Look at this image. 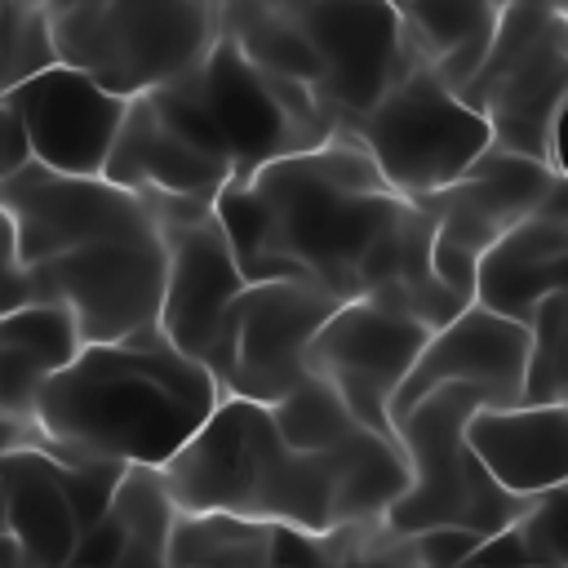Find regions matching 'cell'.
Listing matches in <instances>:
<instances>
[{
	"label": "cell",
	"instance_id": "obj_1",
	"mask_svg": "<svg viewBox=\"0 0 568 568\" xmlns=\"http://www.w3.org/2000/svg\"><path fill=\"white\" fill-rule=\"evenodd\" d=\"M213 213L244 280H306L337 302H395L430 328L466 306L430 271L426 209L399 195L346 129L231 178Z\"/></svg>",
	"mask_w": 568,
	"mask_h": 568
},
{
	"label": "cell",
	"instance_id": "obj_2",
	"mask_svg": "<svg viewBox=\"0 0 568 568\" xmlns=\"http://www.w3.org/2000/svg\"><path fill=\"white\" fill-rule=\"evenodd\" d=\"M213 373L173 351L160 328L84 342L36 395V426L58 457H98L160 470L213 413Z\"/></svg>",
	"mask_w": 568,
	"mask_h": 568
},
{
	"label": "cell",
	"instance_id": "obj_3",
	"mask_svg": "<svg viewBox=\"0 0 568 568\" xmlns=\"http://www.w3.org/2000/svg\"><path fill=\"white\" fill-rule=\"evenodd\" d=\"M160 484L182 515H240L293 528L302 537L337 532L333 501V462L324 453L288 448L266 404L217 395L213 413L195 435L160 466Z\"/></svg>",
	"mask_w": 568,
	"mask_h": 568
},
{
	"label": "cell",
	"instance_id": "obj_4",
	"mask_svg": "<svg viewBox=\"0 0 568 568\" xmlns=\"http://www.w3.org/2000/svg\"><path fill=\"white\" fill-rule=\"evenodd\" d=\"M151 98L173 124L213 151L231 178H248L253 169L337 133V120L311 84L257 71L222 27L204 58L186 75L151 89Z\"/></svg>",
	"mask_w": 568,
	"mask_h": 568
},
{
	"label": "cell",
	"instance_id": "obj_5",
	"mask_svg": "<svg viewBox=\"0 0 568 568\" xmlns=\"http://www.w3.org/2000/svg\"><path fill=\"white\" fill-rule=\"evenodd\" d=\"M457 98L488 120L493 146L564 173L559 120L568 102V9L555 0L501 9L475 75Z\"/></svg>",
	"mask_w": 568,
	"mask_h": 568
},
{
	"label": "cell",
	"instance_id": "obj_6",
	"mask_svg": "<svg viewBox=\"0 0 568 568\" xmlns=\"http://www.w3.org/2000/svg\"><path fill=\"white\" fill-rule=\"evenodd\" d=\"M475 408H484L479 390L439 386L395 417V439L408 457V488L382 515V528L390 537H413L426 528H462L475 537H493L528 506L524 497L497 488L470 453L462 426Z\"/></svg>",
	"mask_w": 568,
	"mask_h": 568
},
{
	"label": "cell",
	"instance_id": "obj_7",
	"mask_svg": "<svg viewBox=\"0 0 568 568\" xmlns=\"http://www.w3.org/2000/svg\"><path fill=\"white\" fill-rule=\"evenodd\" d=\"M217 36V9L200 0H84L49 13L53 58L138 98L186 75Z\"/></svg>",
	"mask_w": 568,
	"mask_h": 568
},
{
	"label": "cell",
	"instance_id": "obj_8",
	"mask_svg": "<svg viewBox=\"0 0 568 568\" xmlns=\"http://www.w3.org/2000/svg\"><path fill=\"white\" fill-rule=\"evenodd\" d=\"M346 133L408 200L448 186L493 146L488 120L444 89L426 62H413L364 115L346 124Z\"/></svg>",
	"mask_w": 568,
	"mask_h": 568
},
{
	"label": "cell",
	"instance_id": "obj_9",
	"mask_svg": "<svg viewBox=\"0 0 568 568\" xmlns=\"http://www.w3.org/2000/svg\"><path fill=\"white\" fill-rule=\"evenodd\" d=\"M337 311V297L306 280H248L222 315L204 368L222 395L275 404L306 373L315 328Z\"/></svg>",
	"mask_w": 568,
	"mask_h": 568
},
{
	"label": "cell",
	"instance_id": "obj_10",
	"mask_svg": "<svg viewBox=\"0 0 568 568\" xmlns=\"http://www.w3.org/2000/svg\"><path fill=\"white\" fill-rule=\"evenodd\" d=\"M31 297L58 302L80 342H120L155 333L164 288V235L160 222L124 235H106L27 266Z\"/></svg>",
	"mask_w": 568,
	"mask_h": 568
},
{
	"label": "cell",
	"instance_id": "obj_11",
	"mask_svg": "<svg viewBox=\"0 0 568 568\" xmlns=\"http://www.w3.org/2000/svg\"><path fill=\"white\" fill-rule=\"evenodd\" d=\"M564 182L568 178L541 160L488 146L462 178L422 195L417 204L430 217V271H435V280L457 302H470L479 253L497 235H506L515 222H524L532 209H541L546 195L559 191Z\"/></svg>",
	"mask_w": 568,
	"mask_h": 568
},
{
	"label": "cell",
	"instance_id": "obj_12",
	"mask_svg": "<svg viewBox=\"0 0 568 568\" xmlns=\"http://www.w3.org/2000/svg\"><path fill=\"white\" fill-rule=\"evenodd\" d=\"M426 337L430 324H422L413 311L377 297H351L337 302V311L315 328L306 346V373L324 377L346 399L359 426L395 439L390 399L408 377Z\"/></svg>",
	"mask_w": 568,
	"mask_h": 568
},
{
	"label": "cell",
	"instance_id": "obj_13",
	"mask_svg": "<svg viewBox=\"0 0 568 568\" xmlns=\"http://www.w3.org/2000/svg\"><path fill=\"white\" fill-rule=\"evenodd\" d=\"M284 13L315 49V93L337 129L364 115L417 62L390 0H306Z\"/></svg>",
	"mask_w": 568,
	"mask_h": 568
},
{
	"label": "cell",
	"instance_id": "obj_14",
	"mask_svg": "<svg viewBox=\"0 0 568 568\" xmlns=\"http://www.w3.org/2000/svg\"><path fill=\"white\" fill-rule=\"evenodd\" d=\"M0 209L9 217L13 257L22 271L80 244L142 231L155 222L142 195L106 178H71L40 164H27L22 173L0 182Z\"/></svg>",
	"mask_w": 568,
	"mask_h": 568
},
{
	"label": "cell",
	"instance_id": "obj_15",
	"mask_svg": "<svg viewBox=\"0 0 568 568\" xmlns=\"http://www.w3.org/2000/svg\"><path fill=\"white\" fill-rule=\"evenodd\" d=\"M160 235H164V288H160L155 328L173 351L204 364L226 306L248 280L240 275L213 209L160 217Z\"/></svg>",
	"mask_w": 568,
	"mask_h": 568
},
{
	"label": "cell",
	"instance_id": "obj_16",
	"mask_svg": "<svg viewBox=\"0 0 568 568\" xmlns=\"http://www.w3.org/2000/svg\"><path fill=\"white\" fill-rule=\"evenodd\" d=\"M4 98L22 115L31 164L71 173V178H102V164L120 133L129 98L106 93L98 80H89L84 71L58 58L31 71L27 80H18Z\"/></svg>",
	"mask_w": 568,
	"mask_h": 568
},
{
	"label": "cell",
	"instance_id": "obj_17",
	"mask_svg": "<svg viewBox=\"0 0 568 568\" xmlns=\"http://www.w3.org/2000/svg\"><path fill=\"white\" fill-rule=\"evenodd\" d=\"M102 178L142 195L160 222L173 213L213 209L217 191L231 182V169L213 151H204L182 124H173L151 93H138L124 106Z\"/></svg>",
	"mask_w": 568,
	"mask_h": 568
},
{
	"label": "cell",
	"instance_id": "obj_18",
	"mask_svg": "<svg viewBox=\"0 0 568 568\" xmlns=\"http://www.w3.org/2000/svg\"><path fill=\"white\" fill-rule=\"evenodd\" d=\"M524 355H528V328L515 320H501L475 302H466L453 320L430 328L426 346L417 351L408 377L399 382L390 399V430L404 408H413L422 395L439 386H470L479 390L484 408L519 404L524 386Z\"/></svg>",
	"mask_w": 568,
	"mask_h": 568
},
{
	"label": "cell",
	"instance_id": "obj_19",
	"mask_svg": "<svg viewBox=\"0 0 568 568\" xmlns=\"http://www.w3.org/2000/svg\"><path fill=\"white\" fill-rule=\"evenodd\" d=\"M559 288H568V182L479 253L470 302L528 328L532 311Z\"/></svg>",
	"mask_w": 568,
	"mask_h": 568
},
{
	"label": "cell",
	"instance_id": "obj_20",
	"mask_svg": "<svg viewBox=\"0 0 568 568\" xmlns=\"http://www.w3.org/2000/svg\"><path fill=\"white\" fill-rule=\"evenodd\" d=\"M470 453L510 497H537L568 484V404L475 408L462 426Z\"/></svg>",
	"mask_w": 568,
	"mask_h": 568
},
{
	"label": "cell",
	"instance_id": "obj_21",
	"mask_svg": "<svg viewBox=\"0 0 568 568\" xmlns=\"http://www.w3.org/2000/svg\"><path fill=\"white\" fill-rule=\"evenodd\" d=\"M58 462L44 448H18L0 470L4 528L22 568H71L84 537Z\"/></svg>",
	"mask_w": 568,
	"mask_h": 568
},
{
	"label": "cell",
	"instance_id": "obj_22",
	"mask_svg": "<svg viewBox=\"0 0 568 568\" xmlns=\"http://www.w3.org/2000/svg\"><path fill=\"white\" fill-rule=\"evenodd\" d=\"M173 501L151 466H124L93 528H84L71 568H169Z\"/></svg>",
	"mask_w": 568,
	"mask_h": 568
},
{
	"label": "cell",
	"instance_id": "obj_23",
	"mask_svg": "<svg viewBox=\"0 0 568 568\" xmlns=\"http://www.w3.org/2000/svg\"><path fill=\"white\" fill-rule=\"evenodd\" d=\"M75 320L44 297L0 311V408L31 417L40 386L80 351ZM36 422V417H31Z\"/></svg>",
	"mask_w": 568,
	"mask_h": 568
},
{
	"label": "cell",
	"instance_id": "obj_24",
	"mask_svg": "<svg viewBox=\"0 0 568 568\" xmlns=\"http://www.w3.org/2000/svg\"><path fill=\"white\" fill-rule=\"evenodd\" d=\"M510 4H524V0H399L395 9H399L413 58L426 62L444 89L462 93V84L475 75L493 40L501 9ZM555 4H568V0H555Z\"/></svg>",
	"mask_w": 568,
	"mask_h": 568
},
{
	"label": "cell",
	"instance_id": "obj_25",
	"mask_svg": "<svg viewBox=\"0 0 568 568\" xmlns=\"http://www.w3.org/2000/svg\"><path fill=\"white\" fill-rule=\"evenodd\" d=\"M311 541L293 528L240 519V515H182L169 532V568H302L306 559L293 550ZM320 541V537H315Z\"/></svg>",
	"mask_w": 568,
	"mask_h": 568
},
{
	"label": "cell",
	"instance_id": "obj_26",
	"mask_svg": "<svg viewBox=\"0 0 568 568\" xmlns=\"http://www.w3.org/2000/svg\"><path fill=\"white\" fill-rule=\"evenodd\" d=\"M333 462V501H337V532L351 528H382V515L408 488V457L395 439L359 426L342 444L328 448Z\"/></svg>",
	"mask_w": 568,
	"mask_h": 568
},
{
	"label": "cell",
	"instance_id": "obj_27",
	"mask_svg": "<svg viewBox=\"0 0 568 568\" xmlns=\"http://www.w3.org/2000/svg\"><path fill=\"white\" fill-rule=\"evenodd\" d=\"M564 506H568L564 484L528 497V506L501 532L484 537L462 564H475V568H568Z\"/></svg>",
	"mask_w": 568,
	"mask_h": 568
},
{
	"label": "cell",
	"instance_id": "obj_28",
	"mask_svg": "<svg viewBox=\"0 0 568 568\" xmlns=\"http://www.w3.org/2000/svg\"><path fill=\"white\" fill-rule=\"evenodd\" d=\"M266 413H271L275 435L297 453H324V448H333V444H342L346 435L359 430V422L346 408V399L315 373L302 377L275 404H266Z\"/></svg>",
	"mask_w": 568,
	"mask_h": 568
},
{
	"label": "cell",
	"instance_id": "obj_29",
	"mask_svg": "<svg viewBox=\"0 0 568 568\" xmlns=\"http://www.w3.org/2000/svg\"><path fill=\"white\" fill-rule=\"evenodd\" d=\"M568 399V288L550 293L528 320V355L519 404H564Z\"/></svg>",
	"mask_w": 568,
	"mask_h": 568
},
{
	"label": "cell",
	"instance_id": "obj_30",
	"mask_svg": "<svg viewBox=\"0 0 568 568\" xmlns=\"http://www.w3.org/2000/svg\"><path fill=\"white\" fill-rule=\"evenodd\" d=\"M49 62V9L40 0H0V98Z\"/></svg>",
	"mask_w": 568,
	"mask_h": 568
},
{
	"label": "cell",
	"instance_id": "obj_31",
	"mask_svg": "<svg viewBox=\"0 0 568 568\" xmlns=\"http://www.w3.org/2000/svg\"><path fill=\"white\" fill-rule=\"evenodd\" d=\"M413 555V568H453L462 564L484 537L475 532H462V528H426V532H413V537H399Z\"/></svg>",
	"mask_w": 568,
	"mask_h": 568
},
{
	"label": "cell",
	"instance_id": "obj_32",
	"mask_svg": "<svg viewBox=\"0 0 568 568\" xmlns=\"http://www.w3.org/2000/svg\"><path fill=\"white\" fill-rule=\"evenodd\" d=\"M27 164H31V142H27L22 115L13 111L9 98H0V182L22 173Z\"/></svg>",
	"mask_w": 568,
	"mask_h": 568
},
{
	"label": "cell",
	"instance_id": "obj_33",
	"mask_svg": "<svg viewBox=\"0 0 568 568\" xmlns=\"http://www.w3.org/2000/svg\"><path fill=\"white\" fill-rule=\"evenodd\" d=\"M18 448H44V453L58 457V448L40 435V426H36L31 417H18V413H4V408H0V470H4V462H9Z\"/></svg>",
	"mask_w": 568,
	"mask_h": 568
},
{
	"label": "cell",
	"instance_id": "obj_34",
	"mask_svg": "<svg viewBox=\"0 0 568 568\" xmlns=\"http://www.w3.org/2000/svg\"><path fill=\"white\" fill-rule=\"evenodd\" d=\"M0 288H27V293H31L27 271H22L18 257H13V235H9V217H4V209H0Z\"/></svg>",
	"mask_w": 568,
	"mask_h": 568
},
{
	"label": "cell",
	"instance_id": "obj_35",
	"mask_svg": "<svg viewBox=\"0 0 568 568\" xmlns=\"http://www.w3.org/2000/svg\"><path fill=\"white\" fill-rule=\"evenodd\" d=\"M253 4H262V9H297V4H306V0H253Z\"/></svg>",
	"mask_w": 568,
	"mask_h": 568
},
{
	"label": "cell",
	"instance_id": "obj_36",
	"mask_svg": "<svg viewBox=\"0 0 568 568\" xmlns=\"http://www.w3.org/2000/svg\"><path fill=\"white\" fill-rule=\"evenodd\" d=\"M40 4L53 13V9H67V4H84V0H40Z\"/></svg>",
	"mask_w": 568,
	"mask_h": 568
},
{
	"label": "cell",
	"instance_id": "obj_37",
	"mask_svg": "<svg viewBox=\"0 0 568 568\" xmlns=\"http://www.w3.org/2000/svg\"><path fill=\"white\" fill-rule=\"evenodd\" d=\"M390 4H399V0H390Z\"/></svg>",
	"mask_w": 568,
	"mask_h": 568
}]
</instances>
